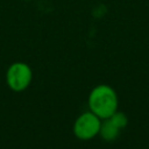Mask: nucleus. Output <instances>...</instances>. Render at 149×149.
I'll list each match as a JSON object with an SVG mask.
<instances>
[{"label": "nucleus", "instance_id": "obj_1", "mask_svg": "<svg viewBox=\"0 0 149 149\" xmlns=\"http://www.w3.org/2000/svg\"><path fill=\"white\" fill-rule=\"evenodd\" d=\"M88 107L100 119H108L118 111V95L108 85H98L88 95Z\"/></svg>", "mask_w": 149, "mask_h": 149}, {"label": "nucleus", "instance_id": "obj_2", "mask_svg": "<svg viewBox=\"0 0 149 149\" xmlns=\"http://www.w3.org/2000/svg\"><path fill=\"white\" fill-rule=\"evenodd\" d=\"M31 77H33L31 69L29 68L28 64L22 62L13 63L8 68L6 73V80L8 86L16 92L27 88L31 81Z\"/></svg>", "mask_w": 149, "mask_h": 149}, {"label": "nucleus", "instance_id": "obj_3", "mask_svg": "<svg viewBox=\"0 0 149 149\" xmlns=\"http://www.w3.org/2000/svg\"><path fill=\"white\" fill-rule=\"evenodd\" d=\"M100 126L101 121L99 116H97L91 111L85 112L76 120L73 126V133L80 140H90L99 134Z\"/></svg>", "mask_w": 149, "mask_h": 149}, {"label": "nucleus", "instance_id": "obj_4", "mask_svg": "<svg viewBox=\"0 0 149 149\" xmlns=\"http://www.w3.org/2000/svg\"><path fill=\"white\" fill-rule=\"evenodd\" d=\"M104 120H105V121L101 122L99 134L101 135V137H102L105 141H114V140L119 136L120 128H118V127L111 121V119H104Z\"/></svg>", "mask_w": 149, "mask_h": 149}, {"label": "nucleus", "instance_id": "obj_5", "mask_svg": "<svg viewBox=\"0 0 149 149\" xmlns=\"http://www.w3.org/2000/svg\"><path fill=\"white\" fill-rule=\"evenodd\" d=\"M108 119H111V121L118 127V128H123V127H126L127 126V123H128V119H127V116L122 113V112H115L113 115H111Z\"/></svg>", "mask_w": 149, "mask_h": 149}, {"label": "nucleus", "instance_id": "obj_6", "mask_svg": "<svg viewBox=\"0 0 149 149\" xmlns=\"http://www.w3.org/2000/svg\"><path fill=\"white\" fill-rule=\"evenodd\" d=\"M27 1H30V0H27Z\"/></svg>", "mask_w": 149, "mask_h": 149}]
</instances>
